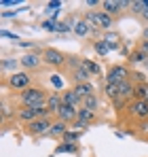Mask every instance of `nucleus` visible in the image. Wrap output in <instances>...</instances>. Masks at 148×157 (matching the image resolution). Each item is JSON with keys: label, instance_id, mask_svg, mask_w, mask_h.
<instances>
[{"label": "nucleus", "instance_id": "f257e3e1", "mask_svg": "<svg viewBox=\"0 0 148 157\" xmlns=\"http://www.w3.org/2000/svg\"><path fill=\"white\" fill-rule=\"evenodd\" d=\"M47 100H49V96L40 87H28V89H24L19 94L21 106H34V108H38V106H47Z\"/></svg>", "mask_w": 148, "mask_h": 157}, {"label": "nucleus", "instance_id": "f03ea898", "mask_svg": "<svg viewBox=\"0 0 148 157\" xmlns=\"http://www.w3.org/2000/svg\"><path fill=\"white\" fill-rule=\"evenodd\" d=\"M43 117H51L47 106H38V108H34V106H21L17 110V119L21 123H25V125L32 123V121H36V119H43Z\"/></svg>", "mask_w": 148, "mask_h": 157}, {"label": "nucleus", "instance_id": "7ed1b4c3", "mask_svg": "<svg viewBox=\"0 0 148 157\" xmlns=\"http://www.w3.org/2000/svg\"><path fill=\"white\" fill-rule=\"evenodd\" d=\"M6 85H9L11 89L24 91L28 87H32V77H30V72H25V70H17V72H13L11 77H6Z\"/></svg>", "mask_w": 148, "mask_h": 157}, {"label": "nucleus", "instance_id": "20e7f679", "mask_svg": "<svg viewBox=\"0 0 148 157\" xmlns=\"http://www.w3.org/2000/svg\"><path fill=\"white\" fill-rule=\"evenodd\" d=\"M129 77H131L129 68L123 66V64H117V66H110V70H108V75H106V83L121 85V83H125V81H129Z\"/></svg>", "mask_w": 148, "mask_h": 157}, {"label": "nucleus", "instance_id": "39448f33", "mask_svg": "<svg viewBox=\"0 0 148 157\" xmlns=\"http://www.w3.org/2000/svg\"><path fill=\"white\" fill-rule=\"evenodd\" d=\"M43 62H45V64H49V66H53V68H61V66H66V64H68V57L59 51V49L47 47V49L43 51Z\"/></svg>", "mask_w": 148, "mask_h": 157}, {"label": "nucleus", "instance_id": "423d86ee", "mask_svg": "<svg viewBox=\"0 0 148 157\" xmlns=\"http://www.w3.org/2000/svg\"><path fill=\"white\" fill-rule=\"evenodd\" d=\"M51 125H53L51 117H43V119H36V121L28 123V128H25V132H28L30 136H49Z\"/></svg>", "mask_w": 148, "mask_h": 157}, {"label": "nucleus", "instance_id": "0eeeda50", "mask_svg": "<svg viewBox=\"0 0 148 157\" xmlns=\"http://www.w3.org/2000/svg\"><path fill=\"white\" fill-rule=\"evenodd\" d=\"M127 110H129L135 119H140V121H148V102H146V100H133V102H129Z\"/></svg>", "mask_w": 148, "mask_h": 157}, {"label": "nucleus", "instance_id": "6e6552de", "mask_svg": "<svg viewBox=\"0 0 148 157\" xmlns=\"http://www.w3.org/2000/svg\"><path fill=\"white\" fill-rule=\"evenodd\" d=\"M59 121H64V123H68V125H72L74 121H76V117H78V108H74V106H68V104H61V108L57 110V115H55Z\"/></svg>", "mask_w": 148, "mask_h": 157}, {"label": "nucleus", "instance_id": "1a4fd4ad", "mask_svg": "<svg viewBox=\"0 0 148 157\" xmlns=\"http://www.w3.org/2000/svg\"><path fill=\"white\" fill-rule=\"evenodd\" d=\"M40 62H43V57H38L36 53H25L24 57L19 59V64H21V68H24L25 72L28 70H36L40 66Z\"/></svg>", "mask_w": 148, "mask_h": 157}, {"label": "nucleus", "instance_id": "9d476101", "mask_svg": "<svg viewBox=\"0 0 148 157\" xmlns=\"http://www.w3.org/2000/svg\"><path fill=\"white\" fill-rule=\"evenodd\" d=\"M99 6H102V11H104V13H108V15H112V17H114V15H119V13L125 9V6H123V0H104Z\"/></svg>", "mask_w": 148, "mask_h": 157}, {"label": "nucleus", "instance_id": "9b49d317", "mask_svg": "<svg viewBox=\"0 0 148 157\" xmlns=\"http://www.w3.org/2000/svg\"><path fill=\"white\" fill-rule=\"evenodd\" d=\"M72 89H74V94H76L80 100H85V98H89V96H93V94H95V89H93V85H91V83H76Z\"/></svg>", "mask_w": 148, "mask_h": 157}, {"label": "nucleus", "instance_id": "f8f14e48", "mask_svg": "<svg viewBox=\"0 0 148 157\" xmlns=\"http://www.w3.org/2000/svg\"><path fill=\"white\" fill-rule=\"evenodd\" d=\"M61 98H64V104H68V106H74V108H83V100L74 94V89H66L64 94H61Z\"/></svg>", "mask_w": 148, "mask_h": 157}, {"label": "nucleus", "instance_id": "ddd939ff", "mask_svg": "<svg viewBox=\"0 0 148 157\" xmlns=\"http://www.w3.org/2000/svg\"><path fill=\"white\" fill-rule=\"evenodd\" d=\"M61 104H64V98H61V94H49V100H47V108H49L51 115H57V110L61 108Z\"/></svg>", "mask_w": 148, "mask_h": 157}, {"label": "nucleus", "instance_id": "4468645a", "mask_svg": "<svg viewBox=\"0 0 148 157\" xmlns=\"http://www.w3.org/2000/svg\"><path fill=\"white\" fill-rule=\"evenodd\" d=\"M70 130V125L68 123H64V121H53V125H51V132H49V136L51 138H64L66 136V132Z\"/></svg>", "mask_w": 148, "mask_h": 157}, {"label": "nucleus", "instance_id": "2eb2a0df", "mask_svg": "<svg viewBox=\"0 0 148 157\" xmlns=\"http://www.w3.org/2000/svg\"><path fill=\"white\" fill-rule=\"evenodd\" d=\"M133 94H135V85L131 83V78L119 85V98H121V100H129V98H133Z\"/></svg>", "mask_w": 148, "mask_h": 157}, {"label": "nucleus", "instance_id": "dca6fc26", "mask_svg": "<svg viewBox=\"0 0 148 157\" xmlns=\"http://www.w3.org/2000/svg\"><path fill=\"white\" fill-rule=\"evenodd\" d=\"M83 68H85L91 77H102V66H99L98 62L89 59V57H83Z\"/></svg>", "mask_w": 148, "mask_h": 157}, {"label": "nucleus", "instance_id": "f3484780", "mask_svg": "<svg viewBox=\"0 0 148 157\" xmlns=\"http://www.w3.org/2000/svg\"><path fill=\"white\" fill-rule=\"evenodd\" d=\"M76 119L89 125V123H93V121L98 119V113H95V110H89V108H85V106H83V108L78 110V117H76Z\"/></svg>", "mask_w": 148, "mask_h": 157}, {"label": "nucleus", "instance_id": "a211bd4d", "mask_svg": "<svg viewBox=\"0 0 148 157\" xmlns=\"http://www.w3.org/2000/svg\"><path fill=\"white\" fill-rule=\"evenodd\" d=\"M91 32H93V30H91V26H89L85 19H78V21L74 24V34H76V36H80V38H85V36H87V34H91Z\"/></svg>", "mask_w": 148, "mask_h": 157}, {"label": "nucleus", "instance_id": "6ab92c4d", "mask_svg": "<svg viewBox=\"0 0 148 157\" xmlns=\"http://www.w3.org/2000/svg\"><path fill=\"white\" fill-rule=\"evenodd\" d=\"M148 62V55L144 51H140V49H135V51L129 53V64H133V66H138V64H146Z\"/></svg>", "mask_w": 148, "mask_h": 157}, {"label": "nucleus", "instance_id": "aec40b11", "mask_svg": "<svg viewBox=\"0 0 148 157\" xmlns=\"http://www.w3.org/2000/svg\"><path fill=\"white\" fill-rule=\"evenodd\" d=\"M72 78H74V85H76V83H89L91 75H89V72H87V70L80 66L78 70H74V72H72Z\"/></svg>", "mask_w": 148, "mask_h": 157}, {"label": "nucleus", "instance_id": "412c9836", "mask_svg": "<svg viewBox=\"0 0 148 157\" xmlns=\"http://www.w3.org/2000/svg\"><path fill=\"white\" fill-rule=\"evenodd\" d=\"M61 153H78V144H74V142H61L55 149V155H61Z\"/></svg>", "mask_w": 148, "mask_h": 157}, {"label": "nucleus", "instance_id": "4be33fe9", "mask_svg": "<svg viewBox=\"0 0 148 157\" xmlns=\"http://www.w3.org/2000/svg\"><path fill=\"white\" fill-rule=\"evenodd\" d=\"M104 96L110 98V100H117V98H119V85L106 83V85H104Z\"/></svg>", "mask_w": 148, "mask_h": 157}, {"label": "nucleus", "instance_id": "5701e85b", "mask_svg": "<svg viewBox=\"0 0 148 157\" xmlns=\"http://www.w3.org/2000/svg\"><path fill=\"white\" fill-rule=\"evenodd\" d=\"M131 11H133V15H142L144 17V13H146V0H133L131 2Z\"/></svg>", "mask_w": 148, "mask_h": 157}, {"label": "nucleus", "instance_id": "b1692460", "mask_svg": "<svg viewBox=\"0 0 148 157\" xmlns=\"http://www.w3.org/2000/svg\"><path fill=\"white\" fill-rule=\"evenodd\" d=\"M83 106H85V108H89V110H98V106H99V98H98V94H93V96L85 98V100H83Z\"/></svg>", "mask_w": 148, "mask_h": 157}, {"label": "nucleus", "instance_id": "393cba45", "mask_svg": "<svg viewBox=\"0 0 148 157\" xmlns=\"http://www.w3.org/2000/svg\"><path fill=\"white\" fill-rule=\"evenodd\" d=\"M104 40L108 43V47H110V51H112V49H119V45H121V43H119V40H121V38H119V34H114V32H108Z\"/></svg>", "mask_w": 148, "mask_h": 157}, {"label": "nucleus", "instance_id": "a878e982", "mask_svg": "<svg viewBox=\"0 0 148 157\" xmlns=\"http://www.w3.org/2000/svg\"><path fill=\"white\" fill-rule=\"evenodd\" d=\"M80 136H83V132L72 130V128H70V130L66 132V136H64V142H74V144H76V142L80 140Z\"/></svg>", "mask_w": 148, "mask_h": 157}, {"label": "nucleus", "instance_id": "bb28decb", "mask_svg": "<svg viewBox=\"0 0 148 157\" xmlns=\"http://www.w3.org/2000/svg\"><path fill=\"white\" fill-rule=\"evenodd\" d=\"M93 49H95V53H99V55H108V53H110V47H108V43H106L104 38L93 43Z\"/></svg>", "mask_w": 148, "mask_h": 157}, {"label": "nucleus", "instance_id": "cd10ccee", "mask_svg": "<svg viewBox=\"0 0 148 157\" xmlns=\"http://www.w3.org/2000/svg\"><path fill=\"white\" fill-rule=\"evenodd\" d=\"M146 96H148V85H146V83L135 85V94H133V98H135V100H146Z\"/></svg>", "mask_w": 148, "mask_h": 157}, {"label": "nucleus", "instance_id": "c85d7f7f", "mask_svg": "<svg viewBox=\"0 0 148 157\" xmlns=\"http://www.w3.org/2000/svg\"><path fill=\"white\" fill-rule=\"evenodd\" d=\"M17 66H21L17 59H11V57H4V59H2V70H13V72H17Z\"/></svg>", "mask_w": 148, "mask_h": 157}, {"label": "nucleus", "instance_id": "c756f323", "mask_svg": "<svg viewBox=\"0 0 148 157\" xmlns=\"http://www.w3.org/2000/svg\"><path fill=\"white\" fill-rule=\"evenodd\" d=\"M43 30H47V32H57V21L45 19V21H43Z\"/></svg>", "mask_w": 148, "mask_h": 157}, {"label": "nucleus", "instance_id": "7c9ffc66", "mask_svg": "<svg viewBox=\"0 0 148 157\" xmlns=\"http://www.w3.org/2000/svg\"><path fill=\"white\" fill-rule=\"evenodd\" d=\"M74 26H70L68 21H57V32L59 34H64V32H72Z\"/></svg>", "mask_w": 148, "mask_h": 157}, {"label": "nucleus", "instance_id": "2f4dec72", "mask_svg": "<svg viewBox=\"0 0 148 157\" xmlns=\"http://www.w3.org/2000/svg\"><path fill=\"white\" fill-rule=\"evenodd\" d=\"M59 6H61V2L59 0H51V2H47V15H49V11H59Z\"/></svg>", "mask_w": 148, "mask_h": 157}, {"label": "nucleus", "instance_id": "473e14b6", "mask_svg": "<svg viewBox=\"0 0 148 157\" xmlns=\"http://www.w3.org/2000/svg\"><path fill=\"white\" fill-rule=\"evenodd\" d=\"M51 85H53L55 89H59V87L64 85V81H61V77H59V75H53V77H51Z\"/></svg>", "mask_w": 148, "mask_h": 157}, {"label": "nucleus", "instance_id": "72a5a7b5", "mask_svg": "<svg viewBox=\"0 0 148 157\" xmlns=\"http://www.w3.org/2000/svg\"><path fill=\"white\" fill-rule=\"evenodd\" d=\"M0 36H2V38H11V40H19V36H17L15 32H9V30H2Z\"/></svg>", "mask_w": 148, "mask_h": 157}, {"label": "nucleus", "instance_id": "f704fd0d", "mask_svg": "<svg viewBox=\"0 0 148 157\" xmlns=\"http://www.w3.org/2000/svg\"><path fill=\"white\" fill-rule=\"evenodd\" d=\"M70 128H72V130H78V132H85L87 123H83V121H78V119H76V121H74V123L70 125Z\"/></svg>", "mask_w": 148, "mask_h": 157}, {"label": "nucleus", "instance_id": "c9c22d12", "mask_svg": "<svg viewBox=\"0 0 148 157\" xmlns=\"http://www.w3.org/2000/svg\"><path fill=\"white\" fill-rule=\"evenodd\" d=\"M2 117H4V119H9V117H13V110L9 108V104H6V102L2 104Z\"/></svg>", "mask_w": 148, "mask_h": 157}, {"label": "nucleus", "instance_id": "e433bc0d", "mask_svg": "<svg viewBox=\"0 0 148 157\" xmlns=\"http://www.w3.org/2000/svg\"><path fill=\"white\" fill-rule=\"evenodd\" d=\"M140 51H144L148 55V38H142V43H140V47H138Z\"/></svg>", "mask_w": 148, "mask_h": 157}, {"label": "nucleus", "instance_id": "4c0bfd02", "mask_svg": "<svg viewBox=\"0 0 148 157\" xmlns=\"http://www.w3.org/2000/svg\"><path fill=\"white\" fill-rule=\"evenodd\" d=\"M19 4V0H2V6H15Z\"/></svg>", "mask_w": 148, "mask_h": 157}, {"label": "nucleus", "instance_id": "58836bf2", "mask_svg": "<svg viewBox=\"0 0 148 157\" xmlns=\"http://www.w3.org/2000/svg\"><path fill=\"white\" fill-rule=\"evenodd\" d=\"M98 4H102L99 0H89V2H87V6H98Z\"/></svg>", "mask_w": 148, "mask_h": 157}, {"label": "nucleus", "instance_id": "ea45409f", "mask_svg": "<svg viewBox=\"0 0 148 157\" xmlns=\"http://www.w3.org/2000/svg\"><path fill=\"white\" fill-rule=\"evenodd\" d=\"M146 102H148V96H146Z\"/></svg>", "mask_w": 148, "mask_h": 157}, {"label": "nucleus", "instance_id": "a19ab883", "mask_svg": "<svg viewBox=\"0 0 148 157\" xmlns=\"http://www.w3.org/2000/svg\"><path fill=\"white\" fill-rule=\"evenodd\" d=\"M49 157H55V155H49Z\"/></svg>", "mask_w": 148, "mask_h": 157}, {"label": "nucleus", "instance_id": "79ce46f5", "mask_svg": "<svg viewBox=\"0 0 148 157\" xmlns=\"http://www.w3.org/2000/svg\"><path fill=\"white\" fill-rule=\"evenodd\" d=\"M146 66H148V62H146Z\"/></svg>", "mask_w": 148, "mask_h": 157}]
</instances>
